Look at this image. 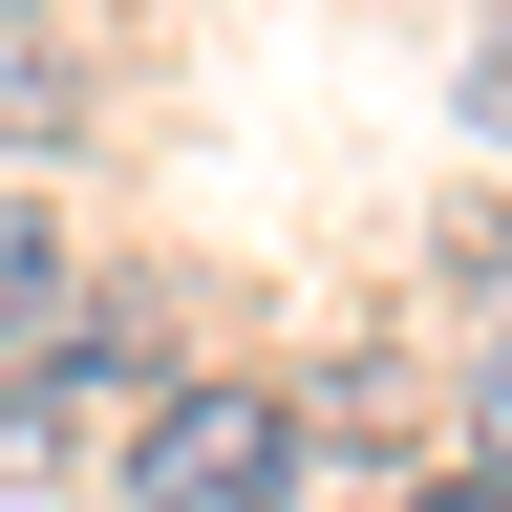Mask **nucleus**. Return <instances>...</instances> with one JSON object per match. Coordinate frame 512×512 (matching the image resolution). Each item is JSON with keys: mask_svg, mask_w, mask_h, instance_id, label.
<instances>
[{"mask_svg": "<svg viewBox=\"0 0 512 512\" xmlns=\"http://www.w3.org/2000/svg\"><path fill=\"white\" fill-rule=\"evenodd\" d=\"M491 470H512V342H491Z\"/></svg>", "mask_w": 512, "mask_h": 512, "instance_id": "6", "label": "nucleus"}, {"mask_svg": "<svg viewBox=\"0 0 512 512\" xmlns=\"http://www.w3.org/2000/svg\"><path fill=\"white\" fill-rule=\"evenodd\" d=\"M0 470H64V427L22 406V363H0Z\"/></svg>", "mask_w": 512, "mask_h": 512, "instance_id": "3", "label": "nucleus"}, {"mask_svg": "<svg viewBox=\"0 0 512 512\" xmlns=\"http://www.w3.org/2000/svg\"><path fill=\"white\" fill-rule=\"evenodd\" d=\"M470 128H512V43H491V64H470Z\"/></svg>", "mask_w": 512, "mask_h": 512, "instance_id": "4", "label": "nucleus"}, {"mask_svg": "<svg viewBox=\"0 0 512 512\" xmlns=\"http://www.w3.org/2000/svg\"><path fill=\"white\" fill-rule=\"evenodd\" d=\"M128 491H150V512H299V406H256V384H171L150 448H128Z\"/></svg>", "mask_w": 512, "mask_h": 512, "instance_id": "1", "label": "nucleus"}, {"mask_svg": "<svg viewBox=\"0 0 512 512\" xmlns=\"http://www.w3.org/2000/svg\"><path fill=\"white\" fill-rule=\"evenodd\" d=\"M43 299H64V235H43V192H0V342H22Z\"/></svg>", "mask_w": 512, "mask_h": 512, "instance_id": "2", "label": "nucleus"}, {"mask_svg": "<svg viewBox=\"0 0 512 512\" xmlns=\"http://www.w3.org/2000/svg\"><path fill=\"white\" fill-rule=\"evenodd\" d=\"M427 512H512V470H448V491H427Z\"/></svg>", "mask_w": 512, "mask_h": 512, "instance_id": "5", "label": "nucleus"}]
</instances>
